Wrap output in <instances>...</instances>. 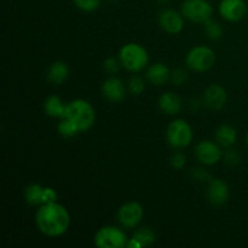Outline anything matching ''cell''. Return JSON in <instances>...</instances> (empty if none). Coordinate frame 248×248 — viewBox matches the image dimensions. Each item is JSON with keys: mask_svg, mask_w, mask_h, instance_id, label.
Masks as SVG:
<instances>
[{"mask_svg": "<svg viewBox=\"0 0 248 248\" xmlns=\"http://www.w3.org/2000/svg\"><path fill=\"white\" fill-rule=\"evenodd\" d=\"M38 229L44 235L57 237L64 234L70 225V216L64 206L57 202L43 203L35 216Z\"/></svg>", "mask_w": 248, "mask_h": 248, "instance_id": "6da1fadb", "label": "cell"}, {"mask_svg": "<svg viewBox=\"0 0 248 248\" xmlns=\"http://www.w3.org/2000/svg\"><path fill=\"white\" fill-rule=\"evenodd\" d=\"M63 119L72 121L79 132H84L92 127L96 119L94 109L91 104L85 99H74L67 104L65 115Z\"/></svg>", "mask_w": 248, "mask_h": 248, "instance_id": "7a4b0ae2", "label": "cell"}, {"mask_svg": "<svg viewBox=\"0 0 248 248\" xmlns=\"http://www.w3.org/2000/svg\"><path fill=\"white\" fill-rule=\"evenodd\" d=\"M119 61L124 68L130 72L138 73L148 65L149 56L143 46L130 43L121 47L120 52H119Z\"/></svg>", "mask_w": 248, "mask_h": 248, "instance_id": "3957f363", "label": "cell"}, {"mask_svg": "<svg viewBox=\"0 0 248 248\" xmlns=\"http://www.w3.org/2000/svg\"><path fill=\"white\" fill-rule=\"evenodd\" d=\"M216 62V53L207 46H196L191 48L186 57V67L194 72H207Z\"/></svg>", "mask_w": 248, "mask_h": 248, "instance_id": "277c9868", "label": "cell"}, {"mask_svg": "<svg viewBox=\"0 0 248 248\" xmlns=\"http://www.w3.org/2000/svg\"><path fill=\"white\" fill-rule=\"evenodd\" d=\"M167 142L172 148L183 149L186 148L193 140V130L186 120L177 119L172 121L167 127Z\"/></svg>", "mask_w": 248, "mask_h": 248, "instance_id": "5b68a950", "label": "cell"}, {"mask_svg": "<svg viewBox=\"0 0 248 248\" xmlns=\"http://www.w3.org/2000/svg\"><path fill=\"white\" fill-rule=\"evenodd\" d=\"M181 12L184 18H188L189 21L205 23L212 16L213 7L207 0H184Z\"/></svg>", "mask_w": 248, "mask_h": 248, "instance_id": "8992f818", "label": "cell"}, {"mask_svg": "<svg viewBox=\"0 0 248 248\" xmlns=\"http://www.w3.org/2000/svg\"><path fill=\"white\" fill-rule=\"evenodd\" d=\"M127 242L124 230L113 225L101 228L94 236V245L99 248H124L127 246Z\"/></svg>", "mask_w": 248, "mask_h": 248, "instance_id": "52a82bcc", "label": "cell"}, {"mask_svg": "<svg viewBox=\"0 0 248 248\" xmlns=\"http://www.w3.org/2000/svg\"><path fill=\"white\" fill-rule=\"evenodd\" d=\"M143 218V207L136 201L126 202L119 208L118 220L124 228L132 229L140 223Z\"/></svg>", "mask_w": 248, "mask_h": 248, "instance_id": "ba28073f", "label": "cell"}, {"mask_svg": "<svg viewBox=\"0 0 248 248\" xmlns=\"http://www.w3.org/2000/svg\"><path fill=\"white\" fill-rule=\"evenodd\" d=\"M196 159L203 165H215L222 159L223 152L217 143L212 140H202L195 148Z\"/></svg>", "mask_w": 248, "mask_h": 248, "instance_id": "9c48e42d", "label": "cell"}, {"mask_svg": "<svg viewBox=\"0 0 248 248\" xmlns=\"http://www.w3.org/2000/svg\"><path fill=\"white\" fill-rule=\"evenodd\" d=\"M247 4L245 0H222L219 4V14L229 22H237L245 17Z\"/></svg>", "mask_w": 248, "mask_h": 248, "instance_id": "30bf717a", "label": "cell"}, {"mask_svg": "<svg viewBox=\"0 0 248 248\" xmlns=\"http://www.w3.org/2000/svg\"><path fill=\"white\" fill-rule=\"evenodd\" d=\"M159 23L167 33L178 34L184 27V16L182 12L176 11V10H164L159 16Z\"/></svg>", "mask_w": 248, "mask_h": 248, "instance_id": "8fae6325", "label": "cell"}, {"mask_svg": "<svg viewBox=\"0 0 248 248\" xmlns=\"http://www.w3.org/2000/svg\"><path fill=\"white\" fill-rule=\"evenodd\" d=\"M102 93L108 101L118 103L126 97V87L123 80L116 77L108 78L102 84Z\"/></svg>", "mask_w": 248, "mask_h": 248, "instance_id": "7c38bea8", "label": "cell"}, {"mask_svg": "<svg viewBox=\"0 0 248 248\" xmlns=\"http://www.w3.org/2000/svg\"><path fill=\"white\" fill-rule=\"evenodd\" d=\"M207 198L212 205H224L229 199V186L222 179H212L207 189Z\"/></svg>", "mask_w": 248, "mask_h": 248, "instance_id": "4fadbf2b", "label": "cell"}, {"mask_svg": "<svg viewBox=\"0 0 248 248\" xmlns=\"http://www.w3.org/2000/svg\"><path fill=\"white\" fill-rule=\"evenodd\" d=\"M205 103L212 110H220L227 103V92L220 85L213 84L205 91Z\"/></svg>", "mask_w": 248, "mask_h": 248, "instance_id": "5bb4252c", "label": "cell"}, {"mask_svg": "<svg viewBox=\"0 0 248 248\" xmlns=\"http://www.w3.org/2000/svg\"><path fill=\"white\" fill-rule=\"evenodd\" d=\"M159 107L162 113L167 115H176L182 110V99L173 92H166L159 98Z\"/></svg>", "mask_w": 248, "mask_h": 248, "instance_id": "9a60e30c", "label": "cell"}, {"mask_svg": "<svg viewBox=\"0 0 248 248\" xmlns=\"http://www.w3.org/2000/svg\"><path fill=\"white\" fill-rule=\"evenodd\" d=\"M170 75H171V72H170L169 68L164 63L160 62L150 65L147 70L148 81L153 85H156V86L164 85L165 82L169 81Z\"/></svg>", "mask_w": 248, "mask_h": 248, "instance_id": "2e32d148", "label": "cell"}, {"mask_svg": "<svg viewBox=\"0 0 248 248\" xmlns=\"http://www.w3.org/2000/svg\"><path fill=\"white\" fill-rule=\"evenodd\" d=\"M69 77V68L67 63L62 61L53 62L47 70L48 81L55 85H61Z\"/></svg>", "mask_w": 248, "mask_h": 248, "instance_id": "e0dca14e", "label": "cell"}, {"mask_svg": "<svg viewBox=\"0 0 248 248\" xmlns=\"http://www.w3.org/2000/svg\"><path fill=\"white\" fill-rule=\"evenodd\" d=\"M44 109H45V113L51 118L63 119L65 115L67 104L63 103L62 99L58 96H50L46 98L44 103Z\"/></svg>", "mask_w": 248, "mask_h": 248, "instance_id": "ac0fdd59", "label": "cell"}, {"mask_svg": "<svg viewBox=\"0 0 248 248\" xmlns=\"http://www.w3.org/2000/svg\"><path fill=\"white\" fill-rule=\"evenodd\" d=\"M237 140V132L232 126L230 125H222L216 131V140L218 144L222 147L229 148L235 144Z\"/></svg>", "mask_w": 248, "mask_h": 248, "instance_id": "d6986e66", "label": "cell"}, {"mask_svg": "<svg viewBox=\"0 0 248 248\" xmlns=\"http://www.w3.org/2000/svg\"><path fill=\"white\" fill-rule=\"evenodd\" d=\"M43 186H39V184H31V186H27L26 190H24V199L29 205L36 206L39 203H43Z\"/></svg>", "mask_w": 248, "mask_h": 248, "instance_id": "ffe728a7", "label": "cell"}, {"mask_svg": "<svg viewBox=\"0 0 248 248\" xmlns=\"http://www.w3.org/2000/svg\"><path fill=\"white\" fill-rule=\"evenodd\" d=\"M133 239L137 240L142 245V247L150 246V245H153L155 242V232L150 228H142V229H138L135 232Z\"/></svg>", "mask_w": 248, "mask_h": 248, "instance_id": "44dd1931", "label": "cell"}, {"mask_svg": "<svg viewBox=\"0 0 248 248\" xmlns=\"http://www.w3.org/2000/svg\"><path fill=\"white\" fill-rule=\"evenodd\" d=\"M205 31L208 38L212 39V40H218V39L222 38L223 35L222 24L218 23L217 21H213V19L211 18L205 22Z\"/></svg>", "mask_w": 248, "mask_h": 248, "instance_id": "7402d4cb", "label": "cell"}, {"mask_svg": "<svg viewBox=\"0 0 248 248\" xmlns=\"http://www.w3.org/2000/svg\"><path fill=\"white\" fill-rule=\"evenodd\" d=\"M57 128L60 135H62L63 137H73V136H75L79 132L77 126H75L72 121L68 120V119H62V121L58 124Z\"/></svg>", "mask_w": 248, "mask_h": 248, "instance_id": "603a6c76", "label": "cell"}, {"mask_svg": "<svg viewBox=\"0 0 248 248\" xmlns=\"http://www.w3.org/2000/svg\"><path fill=\"white\" fill-rule=\"evenodd\" d=\"M128 90L131 93L133 94H140L144 92L145 90V81L138 75H133L130 80H128Z\"/></svg>", "mask_w": 248, "mask_h": 248, "instance_id": "cb8c5ba5", "label": "cell"}, {"mask_svg": "<svg viewBox=\"0 0 248 248\" xmlns=\"http://www.w3.org/2000/svg\"><path fill=\"white\" fill-rule=\"evenodd\" d=\"M73 1L78 9L86 12L94 11L98 9L99 4H101V0H73Z\"/></svg>", "mask_w": 248, "mask_h": 248, "instance_id": "d4e9b609", "label": "cell"}, {"mask_svg": "<svg viewBox=\"0 0 248 248\" xmlns=\"http://www.w3.org/2000/svg\"><path fill=\"white\" fill-rule=\"evenodd\" d=\"M186 78H188L186 72V70L181 69V68L174 69L173 72L171 73V75H170V80H171L174 85H182L184 81H186Z\"/></svg>", "mask_w": 248, "mask_h": 248, "instance_id": "484cf974", "label": "cell"}, {"mask_svg": "<svg viewBox=\"0 0 248 248\" xmlns=\"http://www.w3.org/2000/svg\"><path fill=\"white\" fill-rule=\"evenodd\" d=\"M186 162V157L183 153H176V154L171 157L172 167H174V169L177 170L183 169Z\"/></svg>", "mask_w": 248, "mask_h": 248, "instance_id": "4316f807", "label": "cell"}, {"mask_svg": "<svg viewBox=\"0 0 248 248\" xmlns=\"http://www.w3.org/2000/svg\"><path fill=\"white\" fill-rule=\"evenodd\" d=\"M56 200H57V193L52 188H44L43 203L56 202Z\"/></svg>", "mask_w": 248, "mask_h": 248, "instance_id": "83f0119b", "label": "cell"}, {"mask_svg": "<svg viewBox=\"0 0 248 248\" xmlns=\"http://www.w3.org/2000/svg\"><path fill=\"white\" fill-rule=\"evenodd\" d=\"M120 62V61H119ZM119 62L115 58H108V60L104 62V69L109 74H115L119 70Z\"/></svg>", "mask_w": 248, "mask_h": 248, "instance_id": "f1b7e54d", "label": "cell"}, {"mask_svg": "<svg viewBox=\"0 0 248 248\" xmlns=\"http://www.w3.org/2000/svg\"><path fill=\"white\" fill-rule=\"evenodd\" d=\"M225 161L229 165H236L240 161V155L235 150H228L225 154Z\"/></svg>", "mask_w": 248, "mask_h": 248, "instance_id": "f546056e", "label": "cell"}, {"mask_svg": "<svg viewBox=\"0 0 248 248\" xmlns=\"http://www.w3.org/2000/svg\"><path fill=\"white\" fill-rule=\"evenodd\" d=\"M194 177H195L196 179H199V181H205V178L208 177V174L205 173V171H202V170H195Z\"/></svg>", "mask_w": 248, "mask_h": 248, "instance_id": "4dcf8cb0", "label": "cell"}, {"mask_svg": "<svg viewBox=\"0 0 248 248\" xmlns=\"http://www.w3.org/2000/svg\"><path fill=\"white\" fill-rule=\"evenodd\" d=\"M246 143H247V145H248V133H247V136H246Z\"/></svg>", "mask_w": 248, "mask_h": 248, "instance_id": "1f68e13d", "label": "cell"}]
</instances>
